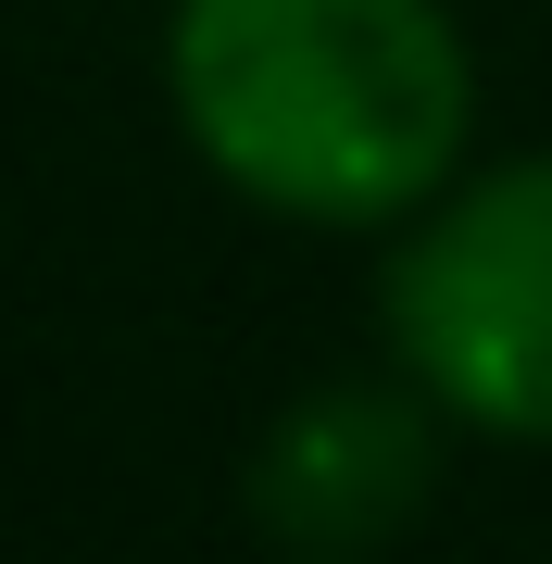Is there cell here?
I'll return each instance as SVG.
<instances>
[{
	"instance_id": "3",
	"label": "cell",
	"mask_w": 552,
	"mask_h": 564,
	"mask_svg": "<svg viewBox=\"0 0 552 564\" xmlns=\"http://www.w3.org/2000/svg\"><path fill=\"white\" fill-rule=\"evenodd\" d=\"M427 502V426L389 389H314L251 464V514L302 552H365Z\"/></svg>"
},
{
	"instance_id": "1",
	"label": "cell",
	"mask_w": 552,
	"mask_h": 564,
	"mask_svg": "<svg viewBox=\"0 0 552 564\" xmlns=\"http://www.w3.org/2000/svg\"><path fill=\"white\" fill-rule=\"evenodd\" d=\"M164 76L214 176L302 226L414 214L477 113L440 0H176Z\"/></svg>"
},
{
	"instance_id": "2",
	"label": "cell",
	"mask_w": 552,
	"mask_h": 564,
	"mask_svg": "<svg viewBox=\"0 0 552 564\" xmlns=\"http://www.w3.org/2000/svg\"><path fill=\"white\" fill-rule=\"evenodd\" d=\"M389 339L452 414L552 440V151L452 188L389 263Z\"/></svg>"
}]
</instances>
